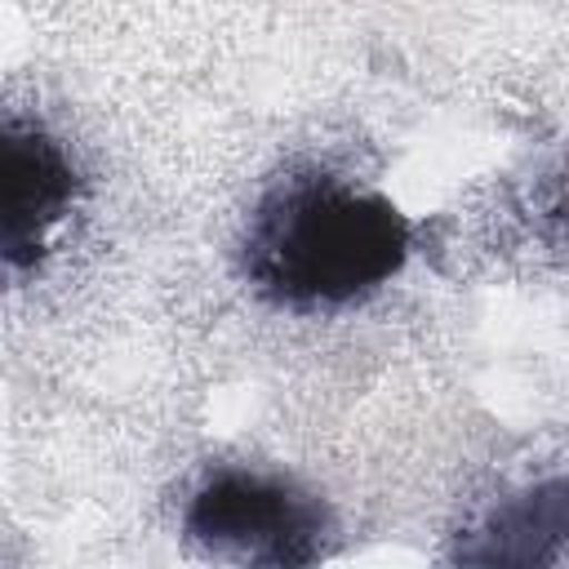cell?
<instances>
[{
  "mask_svg": "<svg viewBox=\"0 0 569 569\" xmlns=\"http://www.w3.org/2000/svg\"><path fill=\"white\" fill-rule=\"evenodd\" d=\"M80 178L67 151L31 120H0V267L27 271L44 258L71 213Z\"/></svg>",
  "mask_w": 569,
  "mask_h": 569,
  "instance_id": "obj_3",
  "label": "cell"
},
{
  "mask_svg": "<svg viewBox=\"0 0 569 569\" xmlns=\"http://www.w3.org/2000/svg\"><path fill=\"white\" fill-rule=\"evenodd\" d=\"M409 258L405 213L329 173L271 187L244 236L249 280L284 307H338L387 284Z\"/></svg>",
  "mask_w": 569,
  "mask_h": 569,
  "instance_id": "obj_1",
  "label": "cell"
},
{
  "mask_svg": "<svg viewBox=\"0 0 569 569\" xmlns=\"http://www.w3.org/2000/svg\"><path fill=\"white\" fill-rule=\"evenodd\" d=\"M320 507L284 480L253 471H218L187 507V533L227 560L307 565L320 556Z\"/></svg>",
  "mask_w": 569,
  "mask_h": 569,
  "instance_id": "obj_2",
  "label": "cell"
}]
</instances>
